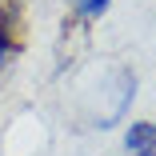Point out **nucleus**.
<instances>
[{
    "mask_svg": "<svg viewBox=\"0 0 156 156\" xmlns=\"http://www.w3.org/2000/svg\"><path fill=\"white\" fill-rule=\"evenodd\" d=\"M100 96H108V104L92 116V128H112V124L124 120V112H128V104L136 96V72L124 68V64H116L104 76V92H100Z\"/></svg>",
    "mask_w": 156,
    "mask_h": 156,
    "instance_id": "1",
    "label": "nucleus"
},
{
    "mask_svg": "<svg viewBox=\"0 0 156 156\" xmlns=\"http://www.w3.org/2000/svg\"><path fill=\"white\" fill-rule=\"evenodd\" d=\"M124 148H128V156H156V120L124 124Z\"/></svg>",
    "mask_w": 156,
    "mask_h": 156,
    "instance_id": "2",
    "label": "nucleus"
},
{
    "mask_svg": "<svg viewBox=\"0 0 156 156\" xmlns=\"http://www.w3.org/2000/svg\"><path fill=\"white\" fill-rule=\"evenodd\" d=\"M72 4V12L80 16V20H100L108 8H112V0H68Z\"/></svg>",
    "mask_w": 156,
    "mask_h": 156,
    "instance_id": "3",
    "label": "nucleus"
},
{
    "mask_svg": "<svg viewBox=\"0 0 156 156\" xmlns=\"http://www.w3.org/2000/svg\"><path fill=\"white\" fill-rule=\"evenodd\" d=\"M12 56H16L12 48H0V80H4V72H8V64H12Z\"/></svg>",
    "mask_w": 156,
    "mask_h": 156,
    "instance_id": "4",
    "label": "nucleus"
}]
</instances>
